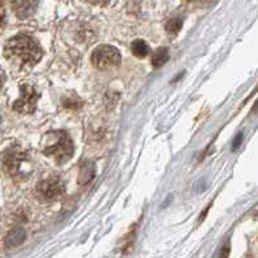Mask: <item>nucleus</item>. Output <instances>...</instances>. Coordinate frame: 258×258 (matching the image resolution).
Segmentation results:
<instances>
[{
	"label": "nucleus",
	"instance_id": "16",
	"mask_svg": "<svg viewBox=\"0 0 258 258\" xmlns=\"http://www.w3.org/2000/svg\"><path fill=\"white\" fill-rule=\"evenodd\" d=\"M253 112H254V113H257L258 112V100H257V103H255V105L254 106H253Z\"/></svg>",
	"mask_w": 258,
	"mask_h": 258
},
{
	"label": "nucleus",
	"instance_id": "7",
	"mask_svg": "<svg viewBox=\"0 0 258 258\" xmlns=\"http://www.w3.org/2000/svg\"><path fill=\"white\" fill-rule=\"evenodd\" d=\"M37 2H15L12 3V7L15 8V12L19 19H28L34 13L37 8Z\"/></svg>",
	"mask_w": 258,
	"mask_h": 258
},
{
	"label": "nucleus",
	"instance_id": "14",
	"mask_svg": "<svg viewBox=\"0 0 258 258\" xmlns=\"http://www.w3.org/2000/svg\"><path fill=\"white\" fill-rule=\"evenodd\" d=\"M3 21H4V10H3V7H2V4H0V26L3 25Z\"/></svg>",
	"mask_w": 258,
	"mask_h": 258
},
{
	"label": "nucleus",
	"instance_id": "10",
	"mask_svg": "<svg viewBox=\"0 0 258 258\" xmlns=\"http://www.w3.org/2000/svg\"><path fill=\"white\" fill-rule=\"evenodd\" d=\"M169 60V51L165 47L161 48H157L152 55V65L155 68H161L162 65H165Z\"/></svg>",
	"mask_w": 258,
	"mask_h": 258
},
{
	"label": "nucleus",
	"instance_id": "5",
	"mask_svg": "<svg viewBox=\"0 0 258 258\" xmlns=\"http://www.w3.org/2000/svg\"><path fill=\"white\" fill-rule=\"evenodd\" d=\"M37 192L44 200H56L65 192V183L58 175H49L38 183Z\"/></svg>",
	"mask_w": 258,
	"mask_h": 258
},
{
	"label": "nucleus",
	"instance_id": "3",
	"mask_svg": "<svg viewBox=\"0 0 258 258\" xmlns=\"http://www.w3.org/2000/svg\"><path fill=\"white\" fill-rule=\"evenodd\" d=\"M3 169L12 178L22 179L31 171V161L28 152L15 147L8 149L3 156Z\"/></svg>",
	"mask_w": 258,
	"mask_h": 258
},
{
	"label": "nucleus",
	"instance_id": "9",
	"mask_svg": "<svg viewBox=\"0 0 258 258\" xmlns=\"http://www.w3.org/2000/svg\"><path fill=\"white\" fill-rule=\"evenodd\" d=\"M95 176V166L92 162H85L79 171V184L86 185L94 179Z\"/></svg>",
	"mask_w": 258,
	"mask_h": 258
},
{
	"label": "nucleus",
	"instance_id": "13",
	"mask_svg": "<svg viewBox=\"0 0 258 258\" xmlns=\"http://www.w3.org/2000/svg\"><path fill=\"white\" fill-rule=\"evenodd\" d=\"M241 140H243V134H239L236 137V139L234 140V147H232V148L234 149H236L237 147L240 146V143H241Z\"/></svg>",
	"mask_w": 258,
	"mask_h": 258
},
{
	"label": "nucleus",
	"instance_id": "1",
	"mask_svg": "<svg viewBox=\"0 0 258 258\" xmlns=\"http://www.w3.org/2000/svg\"><path fill=\"white\" fill-rule=\"evenodd\" d=\"M39 43L26 34L11 38L4 46V57L19 67H33L42 58Z\"/></svg>",
	"mask_w": 258,
	"mask_h": 258
},
{
	"label": "nucleus",
	"instance_id": "6",
	"mask_svg": "<svg viewBox=\"0 0 258 258\" xmlns=\"http://www.w3.org/2000/svg\"><path fill=\"white\" fill-rule=\"evenodd\" d=\"M39 94L31 85H22L20 88L19 99L13 104V109L19 113H33L37 106Z\"/></svg>",
	"mask_w": 258,
	"mask_h": 258
},
{
	"label": "nucleus",
	"instance_id": "2",
	"mask_svg": "<svg viewBox=\"0 0 258 258\" xmlns=\"http://www.w3.org/2000/svg\"><path fill=\"white\" fill-rule=\"evenodd\" d=\"M44 155L55 158L58 164H64L69 161L74 153L73 140L65 131H55L47 135L43 148Z\"/></svg>",
	"mask_w": 258,
	"mask_h": 258
},
{
	"label": "nucleus",
	"instance_id": "17",
	"mask_svg": "<svg viewBox=\"0 0 258 258\" xmlns=\"http://www.w3.org/2000/svg\"><path fill=\"white\" fill-rule=\"evenodd\" d=\"M2 83H3V77H2V73H0V87H2Z\"/></svg>",
	"mask_w": 258,
	"mask_h": 258
},
{
	"label": "nucleus",
	"instance_id": "12",
	"mask_svg": "<svg viewBox=\"0 0 258 258\" xmlns=\"http://www.w3.org/2000/svg\"><path fill=\"white\" fill-rule=\"evenodd\" d=\"M180 28H182V21L179 19H173L166 24V30L170 34H176Z\"/></svg>",
	"mask_w": 258,
	"mask_h": 258
},
{
	"label": "nucleus",
	"instance_id": "4",
	"mask_svg": "<svg viewBox=\"0 0 258 258\" xmlns=\"http://www.w3.org/2000/svg\"><path fill=\"white\" fill-rule=\"evenodd\" d=\"M92 64L95 68L100 70L110 69V68L118 67L121 62V55H119L118 49L114 48L113 46H108V44H103L95 48L92 52L91 57Z\"/></svg>",
	"mask_w": 258,
	"mask_h": 258
},
{
	"label": "nucleus",
	"instance_id": "15",
	"mask_svg": "<svg viewBox=\"0 0 258 258\" xmlns=\"http://www.w3.org/2000/svg\"><path fill=\"white\" fill-rule=\"evenodd\" d=\"M228 250H230V248H228V245H226L225 248H223V252H222L221 258H227V255H228Z\"/></svg>",
	"mask_w": 258,
	"mask_h": 258
},
{
	"label": "nucleus",
	"instance_id": "18",
	"mask_svg": "<svg viewBox=\"0 0 258 258\" xmlns=\"http://www.w3.org/2000/svg\"><path fill=\"white\" fill-rule=\"evenodd\" d=\"M0 121H2V117H0Z\"/></svg>",
	"mask_w": 258,
	"mask_h": 258
},
{
	"label": "nucleus",
	"instance_id": "11",
	"mask_svg": "<svg viewBox=\"0 0 258 258\" xmlns=\"http://www.w3.org/2000/svg\"><path fill=\"white\" fill-rule=\"evenodd\" d=\"M131 52H133L134 56H137V57L143 58L149 53V46L142 39L134 40V42L131 43Z\"/></svg>",
	"mask_w": 258,
	"mask_h": 258
},
{
	"label": "nucleus",
	"instance_id": "8",
	"mask_svg": "<svg viewBox=\"0 0 258 258\" xmlns=\"http://www.w3.org/2000/svg\"><path fill=\"white\" fill-rule=\"evenodd\" d=\"M25 230L24 228H15L7 235L6 237V246L7 248H15V246H19L20 244L25 240Z\"/></svg>",
	"mask_w": 258,
	"mask_h": 258
}]
</instances>
